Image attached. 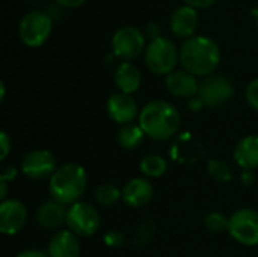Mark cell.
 Listing matches in <instances>:
<instances>
[{
    "label": "cell",
    "instance_id": "1",
    "mask_svg": "<svg viewBox=\"0 0 258 257\" xmlns=\"http://www.w3.org/2000/svg\"><path fill=\"white\" fill-rule=\"evenodd\" d=\"M138 121L148 138L154 141H168L178 133L181 115L172 103L153 100L141 109Z\"/></svg>",
    "mask_w": 258,
    "mask_h": 257
},
{
    "label": "cell",
    "instance_id": "2",
    "mask_svg": "<svg viewBox=\"0 0 258 257\" xmlns=\"http://www.w3.org/2000/svg\"><path fill=\"white\" fill-rule=\"evenodd\" d=\"M180 62L183 70L195 77H207L215 73L221 62V48L212 38L195 35L181 44Z\"/></svg>",
    "mask_w": 258,
    "mask_h": 257
},
{
    "label": "cell",
    "instance_id": "3",
    "mask_svg": "<svg viewBox=\"0 0 258 257\" xmlns=\"http://www.w3.org/2000/svg\"><path fill=\"white\" fill-rule=\"evenodd\" d=\"M86 170L79 164L68 162L57 167L54 174L48 179V192L51 195V200L68 208L80 201L82 195L86 191Z\"/></svg>",
    "mask_w": 258,
    "mask_h": 257
},
{
    "label": "cell",
    "instance_id": "4",
    "mask_svg": "<svg viewBox=\"0 0 258 257\" xmlns=\"http://www.w3.org/2000/svg\"><path fill=\"white\" fill-rule=\"evenodd\" d=\"M144 58L145 65L151 73L159 76H168L175 70V65L180 62V50L169 38L159 36L147 44Z\"/></svg>",
    "mask_w": 258,
    "mask_h": 257
},
{
    "label": "cell",
    "instance_id": "5",
    "mask_svg": "<svg viewBox=\"0 0 258 257\" xmlns=\"http://www.w3.org/2000/svg\"><path fill=\"white\" fill-rule=\"evenodd\" d=\"M65 226L79 238H91L100 230L101 218L97 208H94L91 203L77 201L68 206Z\"/></svg>",
    "mask_w": 258,
    "mask_h": 257
},
{
    "label": "cell",
    "instance_id": "6",
    "mask_svg": "<svg viewBox=\"0 0 258 257\" xmlns=\"http://www.w3.org/2000/svg\"><path fill=\"white\" fill-rule=\"evenodd\" d=\"M53 29V18L44 11L27 12L18 24V35L24 45L41 47L50 36Z\"/></svg>",
    "mask_w": 258,
    "mask_h": 257
},
{
    "label": "cell",
    "instance_id": "7",
    "mask_svg": "<svg viewBox=\"0 0 258 257\" xmlns=\"http://www.w3.org/2000/svg\"><path fill=\"white\" fill-rule=\"evenodd\" d=\"M145 33L133 26L118 29L112 36V52L124 62H132L145 52Z\"/></svg>",
    "mask_w": 258,
    "mask_h": 257
},
{
    "label": "cell",
    "instance_id": "8",
    "mask_svg": "<svg viewBox=\"0 0 258 257\" xmlns=\"http://www.w3.org/2000/svg\"><path fill=\"white\" fill-rule=\"evenodd\" d=\"M230 236L245 245V247H255L258 245V212L249 208H242L236 211L230 217L228 226Z\"/></svg>",
    "mask_w": 258,
    "mask_h": 257
},
{
    "label": "cell",
    "instance_id": "9",
    "mask_svg": "<svg viewBox=\"0 0 258 257\" xmlns=\"http://www.w3.org/2000/svg\"><path fill=\"white\" fill-rule=\"evenodd\" d=\"M236 88L233 82L222 74H210L200 82L198 95L207 108H218L234 97Z\"/></svg>",
    "mask_w": 258,
    "mask_h": 257
},
{
    "label": "cell",
    "instance_id": "10",
    "mask_svg": "<svg viewBox=\"0 0 258 257\" xmlns=\"http://www.w3.org/2000/svg\"><path fill=\"white\" fill-rule=\"evenodd\" d=\"M57 170L56 158L44 148H36L24 155L20 164V171L32 180L50 179Z\"/></svg>",
    "mask_w": 258,
    "mask_h": 257
},
{
    "label": "cell",
    "instance_id": "11",
    "mask_svg": "<svg viewBox=\"0 0 258 257\" xmlns=\"http://www.w3.org/2000/svg\"><path fill=\"white\" fill-rule=\"evenodd\" d=\"M27 223L26 204L15 198H8L0 203V232L5 236L18 235Z\"/></svg>",
    "mask_w": 258,
    "mask_h": 257
},
{
    "label": "cell",
    "instance_id": "12",
    "mask_svg": "<svg viewBox=\"0 0 258 257\" xmlns=\"http://www.w3.org/2000/svg\"><path fill=\"white\" fill-rule=\"evenodd\" d=\"M106 111L109 118L118 123L119 126L133 123L136 118H139L141 114L136 100L130 94H124V92L112 94L106 101Z\"/></svg>",
    "mask_w": 258,
    "mask_h": 257
},
{
    "label": "cell",
    "instance_id": "13",
    "mask_svg": "<svg viewBox=\"0 0 258 257\" xmlns=\"http://www.w3.org/2000/svg\"><path fill=\"white\" fill-rule=\"evenodd\" d=\"M154 195V186L145 177H135L122 188V201L133 209L147 206Z\"/></svg>",
    "mask_w": 258,
    "mask_h": 257
},
{
    "label": "cell",
    "instance_id": "14",
    "mask_svg": "<svg viewBox=\"0 0 258 257\" xmlns=\"http://www.w3.org/2000/svg\"><path fill=\"white\" fill-rule=\"evenodd\" d=\"M166 89L180 98H192L198 95L200 82L194 74H190L186 70H174L165 77Z\"/></svg>",
    "mask_w": 258,
    "mask_h": 257
},
{
    "label": "cell",
    "instance_id": "15",
    "mask_svg": "<svg viewBox=\"0 0 258 257\" xmlns=\"http://www.w3.org/2000/svg\"><path fill=\"white\" fill-rule=\"evenodd\" d=\"M169 26H171L172 33L178 38L189 39V38L195 36L194 33L197 32V27H198L197 9L189 5H183V6L177 8L171 15Z\"/></svg>",
    "mask_w": 258,
    "mask_h": 257
},
{
    "label": "cell",
    "instance_id": "16",
    "mask_svg": "<svg viewBox=\"0 0 258 257\" xmlns=\"http://www.w3.org/2000/svg\"><path fill=\"white\" fill-rule=\"evenodd\" d=\"M67 206L54 200H47L36 211V223L45 230H57L67 221Z\"/></svg>",
    "mask_w": 258,
    "mask_h": 257
},
{
    "label": "cell",
    "instance_id": "17",
    "mask_svg": "<svg viewBox=\"0 0 258 257\" xmlns=\"http://www.w3.org/2000/svg\"><path fill=\"white\" fill-rule=\"evenodd\" d=\"M47 254L50 257H79L80 256L79 236H76L68 229L56 232L48 242Z\"/></svg>",
    "mask_w": 258,
    "mask_h": 257
},
{
    "label": "cell",
    "instance_id": "18",
    "mask_svg": "<svg viewBox=\"0 0 258 257\" xmlns=\"http://www.w3.org/2000/svg\"><path fill=\"white\" fill-rule=\"evenodd\" d=\"M233 158L243 171H254L258 168V135L242 138L234 147Z\"/></svg>",
    "mask_w": 258,
    "mask_h": 257
},
{
    "label": "cell",
    "instance_id": "19",
    "mask_svg": "<svg viewBox=\"0 0 258 257\" xmlns=\"http://www.w3.org/2000/svg\"><path fill=\"white\" fill-rule=\"evenodd\" d=\"M113 80L119 92L124 94H133L141 88L142 83V74L139 68L132 64V62H121L115 73H113Z\"/></svg>",
    "mask_w": 258,
    "mask_h": 257
},
{
    "label": "cell",
    "instance_id": "20",
    "mask_svg": "<svg viewBox=\"0 0 258 257\" xmlns=\"http://www.w3.org/2000/svg\"><path fill=\"white\" fill-rule=\"evenodd\" d=\"M145 132L142 130V127L139 124H125L121 126L118 133H116V142L124 148V150H135L138 148L144 139H145Z\"/></svg>",
    "mask_w": 258,
    "mask_h": 257
},
{
    "label": "cell",
    "instance_id": "21",
    "mask_svg": "<svg viewBox=\"0 0 258 257\" xmlns=\"http://www.w3.org/2000/svg\"><path fill=\"white\" fill-rule=\"evenodd\" d=\"M139 170L144 176L157 179V177H162L168 171V162L160 155H148L142 158L139 164Z\"/></svg>",
    "mask_w": 258,
    "mask_h": 257
},
{
    "label": "cell",
    "instance_id": "22",
    "mask_svg": "<svg viewBox=\"0 0 258 257\" xmlns=\"http://www.w3.org/2000/svg\"><path fill=\"white\" fill-rule=\"evenodd\" d=\"M94 198L97 204L103 208H109L116 204L119 200H122V189H119L113 183H101L94 191Z\"/></svg>",
    "mask_w": 258,
    "mask_h": 257
},
{
    "label": "cell",
    "instance_id": "23",
    "mask_svg": "<svg viewBox=\"0 0 258 257\" xmlns=\"http://www.w3.org/2000/svg\"><path fill=\"white\" fill-rule=\"evenodd\" d=\"M207 171L215 180L221 183H227L233 179V168L222 159H210L207 164Z\"/></svg>",
    "mask_w": 258,
    "mask_h": 257
},
{
    "label": "cell",
    "instance_id": "24",
    "mask_svg": "<svg viewBox=\"0 0 258 257\" xmlns=\"http://www.w3.org/2000/svg\"><path fill=\"white\" fill-rule=\"evenodd\" d=\"M204 226L210 233H224L228 232L230 218L225 217L222 212H210L204 217Z\"/></svg>",
    "mask_w": 258,
    "mask_h": 257
},
{
    "label": "cell",
    "instance_id": "25",
    "mask_svg": "<svg viewBox=\"0 0 258 257\" xmlns=\"http://www.w3.org/2000/svg\"><path fill=\"white\" fill-rule=\"evenodd\" d=\"M245 97H246L248 105L258 112V77L248 83L246 91H245Z\"/></svg>",
    "mask_w": 258,
    "mask_h": 257
},
{
    "label": "cell",
    "instance_id": "26",
    "mask_svg": "<svg viewBox=\"0 0 258 257\" xmlns=\"http://www.w3.org/2000/svg\"><path fill=\"white\" fill-rule=\"evenodd\" d=\"M103 241H104V244H106L107 247H110V248H119V247L124 245L125 238H124V235H122L121 232H118V230H110V232L104 233Z\"/></svg>",
    "mask_w": 258,
    "mask_h": 257
},
{
    "label": "cell",
    "instance_id": "27",
    "mask_svg": "<svg viewBox=\"0 0 258 257\" xmlns=\"http://www.w3.org/2000/svg\"><path fill=\"white\" fill-rule=\"evenodd\" d=\"M12 150V139L6 132L0 133V159L5 161Z\"/></svg>",
    "mask_w": 258,
    "mask_h": 257
},
{
    "label": "cell",
    "instance_id": "28",
    "mask_svg": "<svg viewBox=\"0 0 258 257\" xmlns=\"http://www.w3.org/2000/svg\"><path fill=\"white\" fill-rule=\"evenodd\" d=\"M186 5L195 8V9H207L216 3V0H184Z\"/></svg>",
    "mask_w": 258,
    "mask_h": 257
},
{
    "label": "cell",
    "instance_id": "29",
    "mask_svg": "<svg viewBox=\"0 0 258 257\" xmlns=\"http://www.w3.org/2000/svg\"><path fill=\"white\" fill-rule=\"evenodd\" d=\"M145 36H148L151 41L160 36V27L157 23H148L145 26Z\"/></svg>",
    "mask_w": 258,
    "mask_h": 257
},
{
    "label": "cell",
    "instance_id": "30",
    "mask_svg": "<svg viewBox=\"0 0 258 257\" xmlns=\"http://www.w3.org/2000/svg\"><path fill=\"white\" fill-rule=\"evenodd\" d=\"M17 174H18V170L15 168V167H8V168H5L3 171H2V174H0V180L2 182H12L15 177H17Z\"/></svg>",
    "mask_w": 258,
    "mask_h": 257
},
{
    "label": "cell",
    "instance_id": "31",
    "mask_svg": "<svg viewBox=\"0 0 258 257\" xmlns=\"http://www.w3.org/2000/svg\"><path fill=\"white\" fill-rule=\"evenodd\" d=\"M204 106H206V105H204V101L201 100L200 95H195V97L189 98V101H187V108H189V111H192V112H200V111H203Z\"/></svg>",
    "mask_w": 258,
    "mask_h": 257
},
{
    "label": "cell",
    "instance_id": "32",
    "mask_svg": "<svg viewBox=\"0 0 258 257\" xmlns=\"http://www.w3.org/2000/svg\"><path fill=\"white\" fill-rule=\"evenodd\" d=\"M257 180V176L254 171H242L240 173V183L245 186H252Z\"/></svg>",
    "mask_w": 258,
    "mask_h": 257
},
{
    "label": "cell",
    "instance_id": "33",
    "mask_svg": "<svg viewBox=\"0 0 258 257\" xmlns=\"http://www.w3.org/2000/svg\"><path fill=\"white\" fill-rule=\"evenodd\" d=\"M15 257H50L47 253L41 251V250H23L20 251Z\"/></svg>",
    "mask_w": 258,
    "mask_h": 257
},
{
    "label": "cell",
    "instance_id": "34",
    "mask_svg": "<svg viewBox=\"0 0 258 257\" xmlns=\"http://www.w3.org/2000/svg\"><path fill=\"white\" fill-rule=\"evenodd\" d=\"M59 6L62 8H79L82 6L86 0H54Z\"/></svg>",
    "mask_w": 258,
    "mask_h": 257
},
{
    "label": "cell",
    "instance_id": "35",
    "mask_svg": "<svg viewBox=\"0 0 258 257\" xmlns=\"http://www.w3.org/2000/svg\"><path fill=\"white\" fill-rule=\"evenodd\" d=\"M6 197H8V182L0 180V200L5 201V200H8Z\"/></svg>",
    "mask_w": 258,
    "mask_h": 257
},
{
    "label": "cell",
    "instance_id": "36",
    "mask_svg": "<svg viewBox=\"0 0 258 257\" xmlns=\"http://www.w3.org/2000/svg\"><path fill=\"white\" fill-rule=\"evenodd\" d=\"M5 94H6V88H5V83L2 82L0 83V100H5Z\"/></svg>",
    "mask_w": 258,
    "mask_h": 257
},
{
    "label": "cell",
    "instance_id": "37",
    "mask_svg": "<svg viewBox=\"0 0 258 257\" xmlns=\"http://www.w3.org/2000/svg\"><path fill=\"white\" fill-rule=\"evenodd\" d=\"M254 17H255V23H257V27H258V9H252V12H251Z\"/></svg>",
    "mask_w": 258,
    "mask_h": 257
}]
</instances>
